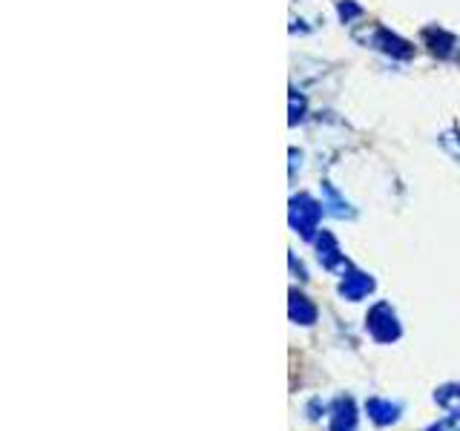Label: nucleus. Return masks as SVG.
I'll use <instances>...</instances> for the list:
<instances>
[{
    "label": "nucleus",
    "mask_w": 460,
    "mask_h": 431,
    "mask_svg": "<svg viewBox=\"0 0 460 431\" xmlns=\"http://www.w3.org/2000/svg\"><path fill=\"white\" fill-rule=\"evenodd\" d=\"M366 43L374 49H380L388 57H397V61H406V57L414 55V47L409 40H402L400 35L388 32V29H383V26H374L371 32L366 35Z\"/></svg>",
    "instance_id": "1"
},
{
    "label": "nucleus",
    "mask_w": 460,
    "mask_h": 431,
    "mask_svg": "<svg viewBox=\"0 0 460 431\" xmlns=\"http://www.w3.org/2000/svg\"><path fill=\"white\" fill-rule=\"evenodd\" d=\"M423 40H426V47L431 55H438L443 57V61H455V57L460 55V40L452 35V32H446V29L440 26H429L423 29Z\"/></svg>",
    "instance_id": "2"
},
{
    "label": "nucleus",
    "mask_w": 460,
    "mask_h": 431,
    "mask_svg": "<svg viewBox=\"0 0 460 431\" xmlns=\"http://www.w3.org/2000/svg\"><path fill=\"white\" fill-rule=\"evenodd\" d=\"M316 219H320V205H316L311 196H296L291 201V224L296 230L311 236V230L316 227Z\"/></svg>",
    "instance_id": "3"
},
{
    "label": "nucleus",
    "mask_w": 460,
    "mask_h": 431,
    "mask_svg": "<svg viewBox=\"0 0 460 431\" xmlns=\"http://www.w3.org/2000/svg\"><path fill=\"white\" fill-rule=\"evenodd\" d=\"M371 287V279H366L363 273H354V277L342 285V294H349V296H359V294H366Z\"/></svg>",
    "instance_id": "4"
},
{
    "label": "nucleus",
    "mask_w": 460,
    "mask_h": 431,
    "mask_svg": "<svg viewBox=\"0 0 460 431\" xmlns=\"http://www.w3.org/2000/svg\"><path fill=\"white\" fill-rule=\"evenodd\" d=\"M359 14H363V9H359L354 0H340V18L345 23H351L354 18H359Z\"/></svg>",
    "instance_id": "5"
},
{
    "label": "nucleus",
    "mask_w": 460,
    "mask_h": 431,
    "mask_svg": "<svg viewBox=\"0 0 460 431\" xmlns=\"http://www.w3.org/2000/svg\"><path fill=\"white\" fill-rule=\"evenodd\" d=\"M323 193H325V198L331 201V210H334L337 216H345V213H349V210H345L349 205H345V201H340V196L334 193V187H331V184H323Z\"/></svg>",
    "instance_id": "6"
},
{
    "label": "nucleus",
    "mask_w": 460,
    "mask_h": 431,
    "mask_svg": "<svg viewBox=\"0 0 460 431\" xmlns=\"http://www.w3.org/2000/svg\"><path fill=\"white\" fill-rule=\"evenodd\" d=\"M302 119H305V98L291 92V124H299Z\"/></svg>",
    "instance_id": "7"
},
{
    "label": "nucleus",
    "mask_w": 460,
    "mask_h": 431,
    "mask_svg": "<svg viewBox=\"0 0 460 431\" xmlns=\"http://www.w3.org/2000/svg\"><path fill=\"white\" fill-rule=\"evenodd\" d=\"M440 144H443V147L449 150L455 158H460V133H443Z\"/></svg>",
    "instance_id": "8"
}]
</instances>
